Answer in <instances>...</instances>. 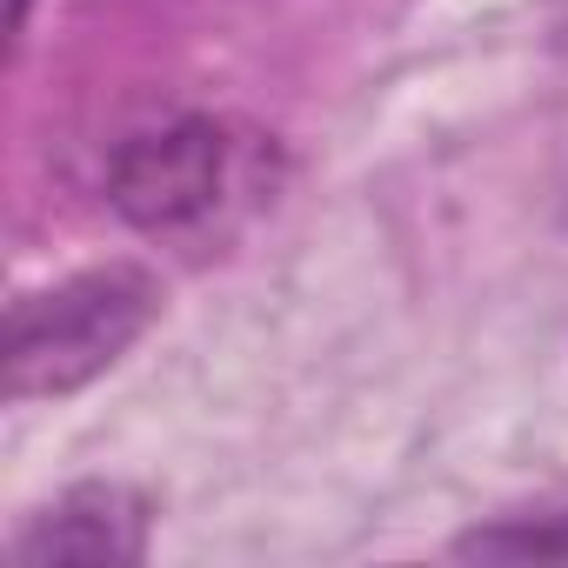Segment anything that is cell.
I'll use <instances>...</instances> for the list:
<instances>
[{
  "label": "cell",
  "instance_id": "obj_3",
  "mask_svg": "<svg viewBox=\"0 0 568 568\" xmlns=\"http://www.w3.org/2000/svg\"><path fill=\"white\" fill-rule=\"evenodd\" d=\"M148 515H154L148 495L128 481H74L14 535V561L21 568H128L148 555Z\"/></svg>",
  "mask_w": 568,
  "mask_h": 568
},
{
  "label": "cell",
  "instance_id": "obj_1",
  "mask_svg": "<svg viewBox=\"0 0 568 568\" xmlns=\"http://www.w3.org/2000/svg\"><path fill=\"white\" fill-rule=\"evenodd\" d=\"M161 315V288L148 267H88L8 308V402L74 395L108 375Z\"/></svg>",
  "mask_w": 568,
  "mask_h": 568
},
{
  "label": "cell",
  "instance_id": "obj_5",
  "mask_svg": "<svg viewBox=\"0 0 568 568\" xmlns=\"http://www.w3.org/2000/svg\"><path fill=\"white\" fill-rule=\"evenodd\" d=\"M28 28V0H14V21H8V34H21Z\"/></svg>",
  "mask_w": 568,
  "mask_h": 568
},
{
  "label": "cell",
  "instance_id": "obj_2",
  "mask_svg": "<svg viewBox=\"0 0 568 568\" xmlns=\"http://www.w3.org/2000/svg\"><path fill=\"white\" fill-rule=\"evenodd\" d=\"M227 168H234L227 128L207 114H181V121L141 128L114 148L108 201L141 234H181L214 214V201L227 194Z\"/></svg>",
  "mask_w": 568,
  "mask_h": 568
},
{
  "label": "cell",
  "instance_id": "obj_4",
  "mask_svg": "<svg viewBox=\"0 0 568 568\" xmlns=\"http://www.w3.org/2000/svg\"><path fill=\"white\" fill-rule=\"evenodd\" d=\"M455 555H468V561H568V508H541V515H508V521L468 528L455 541Z\"/></svg>",
  "mask_w": 568,
  "mask_h": 568
}]
</instances>
